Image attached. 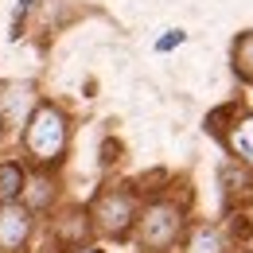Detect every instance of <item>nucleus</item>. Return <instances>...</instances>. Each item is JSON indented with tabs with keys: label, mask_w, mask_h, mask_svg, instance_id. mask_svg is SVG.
<instances>
[{
	"label": "nucleus",
	"mask_w": 253,
	"mask_h": 253,
	"mask_svg": "<svg viewBox=\"0 0 253 253\" xmlns=\"http://www.w3.org/2000/svg\"><path fill=\"white\" fill-rule=\"evenodd\" d=\"M20 148H24V160L39 168V171H55L66 160V148H70V117L59 101H43L32 109V117L20 128Z\"/></svg>",
	"instance_id": "nucleus-1"
},
{
	"label": "nucleus",
	"mask_w": 253,
	"mask_h": 253,
	"mask_svg": "<svg viewBox=\"0 0 253 253\" xmlns=\"http://www.w3.org/2000/svg\"><path fill=\"white\" fill-rule=\"evenodd\" d=\"M183 234V207L171 199H152L144 211H136L132 222V242L140 253H168L175 250Z\"/></svg>",
	"instance_id": "nucleus-2"
},
{
	"label": "nucleus",
	"mask_w": 253,
	"mask_h": 253,
	"mask_svg": "<svg viewBox=\"0 0 253 253\" xmlns=\"http://www.w3.org/2000/svg\"><path fill=\"white\" fill-rule=\"evenodd\" d=\"M136 211H140L136 191L128 187V183H109V187L97 191L94 203H90V226H94L101 238L121 242V238H128V234H132Z\"/></svg>",
	"instance_id": "nucleus-3"
},
{
	"label": "nucleus",
	"mask_w": 253,
	"mask_h": 253,
	"mask_svg": "<svg viewBox=\"0 0 253 253\" xmlns=\"http://www.w3.org/2000/svg\"><path fill=\"white\" fill-rule=\"evenodd\" d=\"M35 234V211L16 199V203H0V253H24Z\"/></svg>",
	"instance_id": "nucleus-4"
},
{
	"label": "nucleus",
	"mask_w": 253,
	"mask_h": 253,
	"mask_svg": "<svg viewBox=\"0 0 253 253\" xmlns=\"http://www.w3.org/2000/svg\"><path fill=\"white\" fill-rule=\"evenodd\" d=\"M35 105H39L35 82H24V78L0 82V121H4V132H20Z\"/></svg>",
	"instance_id": "nucleus-5"
},
{
	"label": "nucleus",
	"mask_w": 253,
	"mask_h": 253,
	"mask_svg": "<svg viewBox=\"0 0 253 253\" xmlns=\"http://www.w3.org/2000/svg\"><path fill=\"white\" fill-rule=\"evenodd\" d=\"M222 144L230 148V156L238 160L242 168H253V113H238V121L226 128V132H218Z\"/></svg>",
	"instance_id": "nucleus-6"
},
{
	"label": "nucleus",
	"mask_w": 253,
	"mask_h": 253,
	"mask_svg": "<svg viewBox=\"0 0 253 253\" xmlns=\"http://www.w3.org/2000/svg\"><path fill=\"white\" fill-rule=\"evenodd\" d=\"M28 187V164L24 160H0V203H16Z\"/></svg>",
	"instance_id": "nucleus-7"
},
{
	"label": "nucleus",
	"mask_w": 253,
	"mask_h": 253,
	"mask_svg": "<svg viewBox=\"0 0 253 253\" xmlns=\"http://www.w3.org/2000/svg\"><path fill=\"white\" fill-rule=\"evenodd\" d=\"M183 253H226V242H222V234L214 230V226H195L187 238V250Z\"/></svg>",
	"instance_id": "nucleus-8"
},
{
	"label": "nucleus",
	"mask_w": 253,
	"mask_h": 253,
	"mask_svg": "<svg viewBox=\"0 0 253 253\" xmlns=\"http://www.w3.org/2000/svg\"><path fill=\"white\" fill-rule=\"evenodd\" d=\"M234 70H238L246 82H253V32H246L234 43Z\"/></svg>",
	"instance_id": "nucleus-9"
},
{
	"label": "nucleus",
	"mask_w": 253,
	"mask_h": 253,
	"mask_svg": "<svg viewBox=\"0 0 253 253\" xmlns=\"http://www.w3.org/2000/svg\"><path fill=\"white\" fill-rule=\"evenodd\" d=\"M222 183H230V187H226V195H230V199H234V195H238V179H234V171H230V168H226V171H222ZM242 195H246V199H253V179L250 175H242Z\"/></svg>",
	"instance_id": "nucleus-10"
},
{
	"label": "nucleus",
	"mask_w": 253,
	"mask_h": 253,
	"mask_svg": "<svg viewBox=\"0 0 253 253\" xmlns=\"http://www.w3.org/2000/svg\"><path fill=\"white\" fill-rule=\"evenodd\" d=\"M175 43H183V32H171V35H164V39L156 43V51H171Z\"/></svg>",
	"instance_id": "nucleus-11"
},
{
	"label": "nucleus",
	"mask_w": 253,
	"mask_h": 253,
	"mask_svg": "<svg viewBox=\"0 0 253 253\" xmlns=\"http://www.w3.org/2000/svg\"><path fill=\"white\" fill-rule=\"evenodd\" d=\"M66 253H101V250H97V246H86V242H82V246H66Z\"/></svg>",
	"instance_id": "nucleus-12"
},
{
	"label": "nucleus",
	"mask_w": 253,
	"mask_h": 253,
	"mask_svg": "<svg viewBox=\"0 0 253 253\" xmlns=\"http://www.w3.org/2000/svg\"><path fill=\"white\" fill-rule=\"evenodd\" d=\"M0 144H4V121H0Z\"/></svg>",
	"instance_id": "nucleus-13"
}]
</instances>
